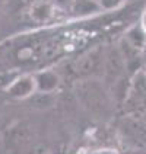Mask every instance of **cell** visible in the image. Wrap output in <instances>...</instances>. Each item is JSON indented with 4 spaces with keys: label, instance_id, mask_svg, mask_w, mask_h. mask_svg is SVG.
<instances>
[{
    "label": "cell",
    "instance_id": "1",
    "mask_svg": "<svg viewBox=\"0 0 146 154\" xmlns=\"http://www.w3.org/2000/svg\"><path fill=\"white\" fill-rule=\"evenodd\" d=\"M76 96L86 111H89L94 116L102 118L110 115L112 106L111 96L107 90V86L98 77L79 79V83L76 86Z\"/></svg>",
    "mask_w": 146,
    "mask_h": 154
},
{
    "label": "cell",
    "instance_id": "2",
    "mask_svg": "<svg viewBox=\"0 0 146 154\" xmlns=\"http://www.w3.org/2000/svg\"><path fill=\"white\" fill-rule=\"evenodd\" d=\"M105 52L107 48L96 45L80 54L72 64V71L77 79H94L104 76L105 67Z\"/></svg>",
    "mask_w": 146,
    "mask_h": 154
},
{
    "label": "cell",
    "instance_id": "3",
    "mask_svg": "<svg viewBox=\"0 0 146 154\" xmlns=\"http://www.w3.org/2000/svg\"><path fill=\"white\" fill-rule=\"evenodd\" d=\"M127 69V60L118 47H110L105 52V67H104V76L111 83H118L123 73Z\"/></svg>",
    "mask_w": 146,
    "mask_h": 154
},
{
    "label": "cell",
    "instance_id": "4",
    "mask_svg": "<svg viewBox=\"0 0 146 154\" xmlns=\"http://www.w3.org/2000/svg\"><path fill=\"white\" fill-rule=\"evenodd\" d=\"M6 93L18 100H25L37 93V82L34 74H16L5 87Z\"/></svg>",
    "mask_w": 146,
    "mask_h": 154
},
{
    "label": "cell",
    "instance_id": "5",
    "mask_svg": "<svg viewBox=\"0 0 146 154\" xmlns=\"http://www.w3.org/2000/svg\"><path fill=\"white\" fill-rule=\"evenodd\" d=\"M35 82H37V92L41 93H54L61 83V77L57 71L51 69L41 70L38 73H35Z\"/></svg>",
    "mask_w": 146,
    "mask_h": 154
},
{
    "label": "cell",
    "instance_id": "6",
    "mask_svg": "<svg viewBox=\"0 0 146 154\" xmlns=\"http://www.w3.org/2000/svg\"><path fill=\"white\" fill-rule=\"evenodd\" d=\"M67 10L73 17H89L102 12V8L98 0H72Z\"/></svg>",
    "mask_w": 146,
    "mask_h": 154
},
{
    "label": "cell",
    "instance_id": "7",
    "mask_svg": "<svg viewBox=\"0 0 146 154\" xmlns=\"http://www.w3.org/2000/svg\"><path fill=\"white\" fill-rule=\"evenodd\" d=\"M127 99H131L135 102H146V71L138 70L129 83L127 90Z\"/></svg>",
    "mask_w": 146,
    "mask_h": 154
},
{
    "label": "cell",
    "instance_id": "8",
    "mask_svg": "<svg viewBox=\"0 0 146 154\" xmlns=\"http://www.w3.org/2000/svg\"><path fill=\"white\" fill-rule=\"evenodd\" d=\"M54 8L53 0H37L29 8V16L37 23H45L54 15Z\"/></svg>",
    "mask_w": 146,
    "mask_h": 154
},
{
    "label": "cell",
    "instance_id": "9",
    "mask_svg": "<svg viewBox=\"0 0 146 154\" xmlns=\"http://www.w3.org/2000/svg\"><path fill=\"white\" fill-rule=\"evenodd\" d=\"M102 10H112V9L118 8L124 0H98Z\"/></svg>",
    "mask_w": 146,
    "mask_h": 154
}]
</instances>
